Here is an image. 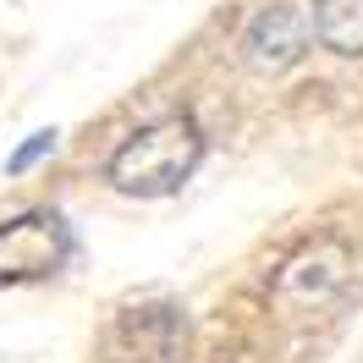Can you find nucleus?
Listing matches in <instances>:
<instances>
[{
	"instance_id": "obj_1",
	"label": "nucleus",
	"mask_w": 363,
	"mask_h": 363,
	"mask_svg": "<svg viewBox=\"0 0 363 363\" xmlns=\"http://www.w3.org/2000/svg\"><path fill=\"white\" fill-rule=\"evenodd\" d=\"M199 160H204V133L187 111H177V116H160L149 127H138L133 138H121L105 177L127 199H165L199 171Z\"/></svg>"
},
{
	"instance_id": "obj_6",
	"label": "nucleus",
	"mask_w": 363,
	"mask_h": 363,
	"mask_svg": "<svg viewBox=\"0 0 363 363\" xmlns=\"http://www.w3.org/2000/svg\"><path fill=\"white\" fill-rule=\"evenodd\" d=\"M308 17H314V39L330 55H347V61L363 55V0H314Z\"/></svg>"
},
{
	"instance_id": "obj_5",
	"label": "nucleus",
	"mask_w": 363,
	"mask_h": 363,
	"mask_svg": "<svg viewBox=\"0 0 363 363\" xmlns=\"http://www.w3.org/2000/svg\"><path fill=\"white\" fill-rule=\"evenodd\" d=\"M347 275H352V253H347V242L325 237V242L303 248L286 270L275 275V297H281L286 308H319V303H330V297L347 286Z\"/></svg>"
},
{
	"instance_id": "obj_7",
	"label": "nucleus",
	"mask_w": 363,
	"mask_h": 363,
	"mask_svg": "<svg viewBox=\"0 0 363 363\" xmlns=\"http://www.w3.org/2000/svg\"><path fill=\"white\" fill-rule=\"evenodd\" d=\"M45 155H55V133H33L23 149L11 155V165H6V171H11V177H23V171H33V165H39Z\"/></svg>"
},
{
	"instance_id": "obj_4",
	"label": "nucleus",
	"mask_w": 363,
	"mask_h": 363,
	"mask_svg": "<svg viewBox=\"0 0 363 363\" xmlns=\"http://www.w3.org/2000/svg\"><path fill=\"white\" fill-rule=\"evenodd\" d=\"M308 45H314V17L297 11V6H264L242 28V61L259 77H275V72L297 67L308 55Z\"/></svg>"
},
{
	"instance_id": "obj_3",
	"label": "nucleus",
	"mask_w": 363,
	"mask_h": 363,
	"mask_svg": "<svg viewBox=\"0 0 363 363\" xmlns=\"http://www.w3.org/2000/svg\"><path fill=\"white\" fill-rule=\"evenodd\" d=\"M72 259V231L55 209H23L0 220V286L45 281Z\"/></svg>"
},
{
	"instance_id": "obj_2",
	"label": "nucleus",
	"mask_w": 363,
	"mask_h": 363,
	"mask_svg": "<svg viewBox=\"0 0 363 363\" xmlns=\"http://www.w3.org/2000/svg\"><path fill=\"white\" fill-rule=\"evenodd\" d=\"M187 358V314L177 303H138L105 325L99 363H182Z\"/></svg>"
}]
</instances>
